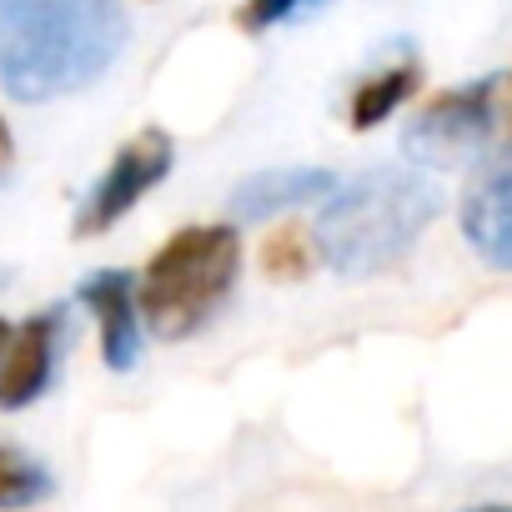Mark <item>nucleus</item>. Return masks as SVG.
I'll return each instance as SVG.
<instances>
[{
  "mask_svg": "<svg viewBox=\"0 0 512 512\" xmlns=\"http://www.w3.org/2000/svg\"><path fill=\"white\" fill-rule=\"evenodd\" d=\"M6 342H11V322L0 317V352H6Z\"/></svg>",
  "mask_w": 512,
  "mask_h": 512,
  "instance_id": "nucleus-16",
  "label": "nucleus"
},
{
  "mask_svg": "<svg viewBox=\"0 0 512 512\" xmlns=\"http://www.w3.org/2000/svg\"><path fill=\"white\" fill-rule=\"evenodd\" d=\"M51 487H56L51 472L31 452L0 442V512L6 507H36V502L51 497Z\"/></svg>",
  "mask_w": 512,
  "mask_h": 512,
  "instance_id": "nucleus-11",
  "label": "nucleus"
},
{
  "mask_svg": "<svg viewBox=\"0 0 512 512\" xmlns=\"http://www.w3.org/2000/svg\"><path fill=\"white\" fill-rule=\"evenodd\" d=\"M76 302L91 312L101 337V362L111 372H131L141 362V307L131 272H91L76 287Z\"/></svg>",
  "mask_w": 512,
  "mask_h": 512,
  "instance_id": "nucleus-7",
  "label": "nucleus"
},
{
  "mask_svg": "<svg viewBox=\"0 0 512 512\" xmlns=\"http://www.w3.org/2000/svg\"><path fill=\"white\" fill-rule=\"evenodd\" d=\"M121 0H0V91L61 101L96 86L126 46Z\"/></svg>",
  "mask_w": 512,
  "mask_h": 512,
  "instance_id": "nucleus-1",
  "label": "nucleus"
},
{
  "mask_svg": "<svg viewBox=\"0 0 512 512\" xmlns=\"http://www.w3.org/2000/svg\"><path fill=\"white\" fill-rule=\"evenodd\" d=\"M492 121H497V81L482 76V81L437 91L407 121L402 151H407V161H417L427 171H452V166H467L487 146Z\"/></svg>",
  "mask_w": 512,
  "mask_h": 512,
  "instance_id": "nucleus-4",
  "label": "nucleus"
},
{
  "mask_svg": "<svg viewBox=\"0 0 512 512\" xmlns=\"http://www.w3.org/2000/svg\"><path fill=\"white\" fill-rule=\"evenodd\" d=\"M317 262V246H312V231L307 226H277L267 241H262V272L272 282H302Z\"/></svg>",
  "mask_w": 512,
  "mask_h": 512,
  "instance_id": "nucleus-12",
  "label": "nucleus"
},
{
  "mask_svg": "<svg viewBox=\"0 0 512 512\" xmlns=\"http://www.w3.org/2000/svg\"><path fill=\"white\" fill-rule=\"evenodd\" d=\"M507 91H512V81H507ZM507 126H512V106H507Z\"/></svg>",
  "mask_w": 512,
  "mask_h": 512,
  "instance_id": "nucleus-17",
  "label": "nucleus"
},
{
  "mask_svg": "<svg viewBox=\"0 0 512 512\" xmlns=\"http://www.w3.org/2000/svg\"><path fill=\"white\" fill-rule=\"evenodd\" d=\"M66 347H71V312L66 307H41L36 317L11 327V342L0 352V412L36 407L56 387Z\"/></svg>",
  "mask_w": 512,
  "mask_h": 512,
  "instance_id": "nucleus-6",
  "label": "nucleus"
},
{
  "mask_svg": "<svg viewBox=\"0 0 512 512\" xmlns=\"http://www.w3.org/2000/svg\"><path fill=\"white\" fill-rule=\"evenodd\" d=\"M462 512H512V502H477V507H462Z\"/></svg>",
  "mask_w": 512,
  "mask_h": 512,
  "instance_id": "nucleus-15",
  "label": "nucleus"
},
{
  "mask_svg": "<svg viewBox=\"0 0 512 512\" xmlns=\"http://www.w3.org/2000/svg\"><path fill=\"white\" fill-rule=\"evenodd\" d=\"M171 161H176V141L161 131V126H146L136 131L116 156L111 166L86 186L81 206H76V236H101L111 231L121 216H131L141 206L146 191H156L166 176H171Z\"/></svg>",
  "mask_w": 512,
  "mask_h": 512,
  "instance_id": "nucleus-5",
  "label": "nucleus"
},
{
  "mask_svg": "<svg viewBox=\"0 0 512 512\" xmlns=\"http://www.w3.org/2000/svg\"><path fill=\"white\" fill-rule=\"evenodd\" d=\"M236 277H241V231L236 226H226V221L181 226L156 246V256L136 282L141 322L161 342H181V337L201 332L226 307V297L236 292Z\"/></svg>",
  "mask_w": 512,
  "mask_h": 512,
  "instance_id": "nucleus-3",
  "label": "nucleus"
},
{
  "mask_svg": "<svg viewBox=\"0 0 512 512\" xmlns=\"http://www.w3.org/2000/svg\"><path fill=\"white\" fill-rule=\"evenodd\" d=\"M437 211L442 191L427 171L377 166L352 181H337L312 226V246L337 277H377L422 241Z\"/></svg>",
  "mask_w": 512,
  "mask_h": 512,
  "instance_id": "nucleus-2",
  "label": "nucleus"
},
{
  "mask_svg": "<svg viewBox=\"0 0 512 512\" xmlns=\"http://www.w3.org/2000/svg\"><path fill=\"white\" fill-rule=\"evenodd\" d=\"M312 6H322V0H246V6L236 11V26L251 31V36H262V31H272L282 21H297Z\"/></svg>",
  "mask_w": 512,
  "mask_h": 512,
  "instance_id": "nucleus-13",
  "label": "nucleus"
},
{
  "mask_svg": "<svg viewBox=\"0 0 512 512\" xmlns=\"http://www.w3.org/2000/svg\"><path fill=\"white\" fill-rule=\"evenodd\" d=\"M417 86H422V61H417V56H402V61L372 71L367 81H357V91H352V101H347L352 131H372V126L392 121V116L417 96Z\"/></svg>",
  "mask_w": 512,
  "mask_h": 512,
  "instance_id": "nucleus-10",
  "label": "nucleus"
},
{
  "mask_svg": "<svg viewBox=\"0 0 512 512\" xmlns=\"http://www.w3.org/2000/svg\"><path fill=\"white\" fill-rule=\"evenodd\" d=\"M462 236L492 272H512V156L492 161L462 196Z\"/></svg>",
  "mask_w": 512,
  "mask_h": 512,
  "instance_id": "nucleus-8",
  "label": "nucleus"
},
{
  "mask_svg": "<svg viewBox=\"0 0 512 512\" xmlns=\"http://www.w3.org/2000/svg\"><path fill=\"white\" fill-rule=\"evenodd\" d=\"M337 191V171L327 166H277V171H256L246 181H236L231 191V216L236 221H272L292 206H312L327 201Z\"/></svg>",
  "mask_w": 512,
  "mask_h": 512,
  "instance_id": "nucleus-9",
  "label": "nucleus"
},
{
  "mask_svg": "<svg viewBox=\"0 0 512 512\" xmlns=\"http://www.w3.org/2000/svg\"><path fill=\"white\" fill-rule=\"evenodd\" d=\"M11 161H16V136H11V126H6V116H0V176L11 171Z\"/></svg>",
  "mask_w": 512,
  "mask_h": 512,
  "instance_id": "nucleus-14",
  "label": "nucleus"
}]
</instances>
